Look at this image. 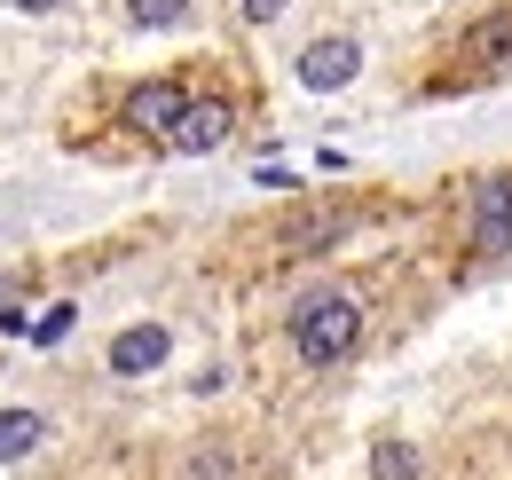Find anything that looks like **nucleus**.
Here are the masks:
<instances>
[{
    "mask_svg": "<svg viewBox=\"0 0 512 480\" xmlns=\"http://www.w3.org/2000/svg\"><path fill=\"white\" fill-rule=\"evenodd\" d=\"M355 339H363V307L347 300V292H308V300L292 307V355L308 362V370L347 362Z\"/></svg>",
    "mask_w": 512,
    "mask_h": 480,
    "instance_id": "nucleus-1",
    "label": "nucleus"
},
{
    "mask_svg": "<svg viewBox=\"0 0 512 480\" xmlns=\"http://www.w3.org/2000/svg\"><path fill=\"white\" fill-rule=\"evenodd\" d=\"M355 71H363V48H355L347 32H323V40H308V48H300V63H292V79H300L308 95H339Z\"/></svg>",
    "mask_w": 512,
    "mask_h": 480,
    "instance_id": "nucleus-2",
    "label": "nucleus"
},
{
    "mask_svg": "<svg viewBox=\"0 0 512 480\" xmlns=\"http://www.w3.org/2000/svg\"><path fill=\"white\" fill-rule=\"evenodd\" d=\"M182 111H190V87H182V79H142V87L127 95V111H119V119H127V134L166 142V134L182 126Z\"/></svg>",
    "mask_w": 512,
    "mask_h": 480,
    "instance_id": "nucleus-3",
    "label": "nucleus"
},
{
    "mask_svg": "<svg viewBox=\"0 0 512 480\" xmlns=\"http://www.w3.org/2000/svg\"><path fill=\"white\" fill-rule=\"evenodd\" d=\"M512 252V174H489L473 189V260Z\"/></svg>",
    "mask_w": 512,
    "mask_h": 480,
    "instance_id": "nucleus-4",
    "label": "nucleus"
},
{
    "mask_svg": "<svg viewBox=\"0 0 512 480\" xmlns=\"http://www.w3.org/2000/svg\"><path fill=\"white\" fill-rule=\"evenodd\" d=\"M229 126H237V111H229L221 95H213V103H190V111H182V126L166 134V150H182V158H205V150H221V142H229Z\"/></svg>",
    "mask_w": 512,
    "mask_h": 480,
    "instance_id": "nucleus-5",
    "label": "nucleus"
},
{
    "mask_svg": "<svg viewBox=\"0 0 512 480\" xmlns=\"http://www.w3.org/2000/svg\"><path fill=\"white\" fill-rule=\"evenodd\" d=\"M166 355H174V331L166 323H127L111 339V378H142V370H158Z\"/></svg>",
    "mask_w": 512,
    "mask_h": 480,
    "instance_id": "nucleus-6",
    "label": "nucleus"
},
{
    "mask_svg": "<svg viewBox=\"0 0 512 480\" xmlns=\"http://www.w3.org/2000/svg\"><path fill=\"white\" fill-rule=\"evenodd\" d=\"M40 433H48L40 410H0V465H8V457H32V449H40Z\"/></svg>",
    "mask_w": 512,
    "mask_h": 480,
    "instance_id": "nucleus-7",
    "label": "nucleus"
},
{
    "mask_svg": "<svg viewBox=\"0 0 512 480\" xmlns=\"http://www.w3.org/2000/svg\"><path fill=\"white\" fill-rule=\"evenodd\" d=\"M371 480H418V449L410 441H379L371 449Z\"/></svg>",
    "mask_w": 512,
    "mask_h": 480,
    "instance_id": "nucleus-8",
    "label": "nucleus"
},
{
    "mask_svg": "<svg viewBox=\"0 0 512 480\" xmlns=\"http://www.w3.org/2000/svg\"><path fill=\"white\" fill-rule=\"evenodd\" d=\"M339 229H347L339 213H323V221H300V229L284 237V252H316V244H331V237H339Z\"/></svg>",
    "mask_w": 512,
    "mask_h": 480,
    "instance_id": "nucleus-9",
    "label": "nucleus"
},
{
    "mask_svg": "<svg viewBox=\"0 0 512 480\" xmlns=\"http://www.w3.org/2000/svg\"><path fill=\"white\" fill-rule=\"evenodd\" d=\"M182 8H190V0H127L134 24H182Z\"/></svg>",
    "mask_w": 512,
    "mask_h": 480,
    "instance_id": "nucleus-10",
    "label": "nucleus"
},
{
    "mask_svg": "<svg viewBox=\"0 0 512 480\" xmlns=\"http://www.w3.org/2000/svg\"><path fill=\"white\" fill-rule=\"evenodd\" d=\"M71 331V307H48V315H40V323H32V347H56V339H64Z\"/></svg>",
    "mask_w": 512,
    "mask_h": 480,
    "instance_id": "nucleus-11",
    "label": "nucleus"
},
{
    "mask_svg": "<svg viewBox=\"0 0 512 480\" xmlns=\"http://www.w3.org/2000/svg\"><path fill=\"white\" fill-rule=\"evenodd\" d=\"M245 16H253V24H276V16H284V0H245Z\"/></svg>",
    "mask_w": 512,
    "mask_h": 480,
    "instance_id": "nucleus-12",
    "label": "nucleus"
},
{
    "mask_svg": "<svg viewBox=\"0 0 512 480\" xmlns=\"http://www.w3.org/2000/svg\"><path fill=\"white\" fill-rule=\"evenodd\" d=\"M16 8H56V0H16Z\"/></svg>",
    "mask_w": 512,
    "mask_h": 480,
    "instance_id": "nucleus-13",
    "label": "nucleus"
},
{
    "mask_svg": "<svg viewBox=\"0 0 512 480\" xmlns=\"http://www.w3.org/2000/svg\"><path fill=\"white\" fill-rule=\"evenodd\" d=\"M0 300H8V284H0Z\"/></svg>",
    "mask_w": 512,
    "mask_h": 480,
    "instance_id": "nucleus-14",
    "label": "nucleus"
}]
</instances>
